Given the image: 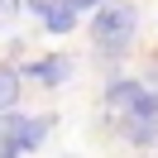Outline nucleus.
Returning a JSON list of instances; mask_svg holds the SVG:
<instances>
[{"label": "nucleus", "mask_w": 158, "mask_h": 158, "mask_svg": "<svg viewBox=\"0 0 158 158\" xmlns=\"http://www.w3.org/2000/svg\"><path fill=\"white\" fill-rule=\"evenodd\" d=\"M139 39V10L129 0H101L91 10V43L101 58H120Z\"/></svg>", "instance_id": "1"}, {"label": "nucleus", "mask_w": 158, "mask_h": 158, "mask_svg": "<svg viewBox=\"0 0 158 158\" xmlns=\"http://www.w3.org/2000/svg\"><path fill=\"white\" fill-rule=\"evenodd\" d=\"M0 158H19V153H15V148H10V144H0Z\"/></svg>", "instance_id": "10"}, {"label": "nucleus", "mask_w": 158, "mask_h": 158, "mask_svg": "<svg viewBox=\"0 0 158 158\" xmlns=\"http://www.w3.org/2000/svg\"><path fill=\"white\" fill-rule=\"evenodd\" d=\"M24 77L29 81H43V86H62V81L72 77V58H62V53H53V58H39L24 67Z\"/></svg>", "instance_id": "5"}, {"label": "nucleus", "mask_w": 158, "mask_h": 158, "mask_svg": "<svg viewBox=\"0 0 158 158\" xmlns=\"http://www.w3.org/2000/svg\"><path fill=\"white\" fill-rule=\"evenodd\" d=\"M24 5L43 19L48 34H72V29H77V10H72L67 0H24Z\"/></svg>", "instance_id": "4"}, {"label": "nucleus", "mask_w": 158, "mask_h": 158, "mask_svg": "<svg viewBox=\"0 0 158 158\" xmlns=\"http://www.w3.org/2000/svg\"><path fill=\"white\" fill-rule=\"evenodd\" d=\"M67 5H72V10H96L101 0H67Z\"/></svg>", "instance_id": "8"}, {"label": "nucleus", "mask_w": 158, "mask_h": 158, "mask_svg": "<svg viewBox=\"0 0 158 158\" xmlns=\"http://www.w3.org/2000/svg\"><path fill=\"white\" fill-rule=\"evenodd\" d=\"M120 129H125V139L134 148H153L158 144V120H139V115H125L120 120Z\"/></svg>", "instance_id": "6"}, {"label": "nucleus", "mask_w": 158, "mask_h": 158, "mask_svg": "<svg viewBox=\"0 0 158 158\" xmlns=\"http://www.w3.org/2000/svg\"><path fill=\"white\" fill-rule=\"evenodd\" d=\"M48 120L43 115H24L19 106L5 110L0 115V144H10L15 153H34V148H43V139H48Z\"/></svg>", "instance_id": "2"}, {"label": "nucleus", "mask_w": 158, "mask_h": 158, "mask_svg": "<svg viewBox=\"0 0 158 158\" xmlns=\"http://www.w3.org/2000/svg\"><path fill=\"white\" fill-rule=\"evenodd\" d=\"M19 5V0H0V19H10V10Z\"/></svg>", "instance_id": "9"}, {"label": "nucleus", "mask_w": 158, "mask_h": 158, "mask_svg": "<svg viewBox=\"0 0 158 158\" xmlns=\"http://www.w3.org/2000/svg\"><path fill=\"white\" fill-rule=\"evenodd\" d=\"M144 86H148V81H139V77H110L101 101H106L110 115H129V110L139 106V96H144Z\"/></svg>", "instance_id": "3"}, {"label": "nucleus", "mask_w": 158, "mask_h": 158, "mask_svg": "<svg viewBox=\"0 0 158 158\" xmlns=\"http://www.w3.org/2000/svg\"><path fill=\"white\" fill-rule=\"evenodd\" d=\"M19 91H24V72L10 67V62H0V115L19 106Z\"/></svg>", "instance_id": "7"}]
</instances>
